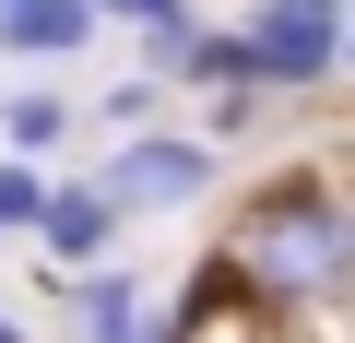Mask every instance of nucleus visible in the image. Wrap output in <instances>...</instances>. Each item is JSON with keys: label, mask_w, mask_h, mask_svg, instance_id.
Masks as SVG:
<instances>
[{"label": "nucleus", "mask_w": 355, "mask_h": 343, "mask_svg": "<svg viewBox=\"0 0 355 343\" xmlns=\"http://www.w3.org/2000/svg\"><path fill=\"white\" fill-rule=\"evenodd\" d=\"M284 319L296 308H343L355 296V190L331 178L320 154H296V166H272V178H249L237 202H225V237H214Z\"/></svg>", "instance_id": "f257e3e1"}, {"label": "nucleus", "mask_w": 355, "mask_h": 343, "mask_svg": "<svg viewBox=\"0 0 355 343\" xmlns=\"http://www.w3.org/2000/svg\"><path fill=\"white\" fill-rule=\"evenodd\" d=\"M107 202L130 213V225H178V213H202L214 190H225V142L202 130V118H166V130H130V142H107Z\"/></svg>", "instance_id": "f03ea898"}, {"label": "nucleus", "mask_w": 355, "mask_h": 343, "mask_svg": "<svg viewBox=\"0 0 355 343\" xmlns=\"http://www.w3.org/2000/svg\"><path fill=\"white\" fill-rule=\"evenodd\" d=\"M60 308V343H166V284L130 272V261H95V272H60L48 284Z\"/></svg>", "instance_id": "7ed1b4c3"}, {"label": "nucleus", "mask_w": 355, "mask_h": 343, "mask_svg": "<svg viewBox=\"0 0 355 343\" xmlns=\"http://www.w3.org/2000/svg\"><path fill=\"white\" fill-rule=\"evenodd\" d=\"M249 48H261V83L272 95H343V24L331 12H284V0H249Z\"/></svg>", "instance_id": "20e7f679"}, {"label": "nucleus", "mask_w": 355, "mask_h": 343, "mask_svg": "<svg viewBox=\"0 0 355 343\" xmlns=\"http://www.w3.org/2000/svg\"><path fill=\"white\" fill-rule=\"evenodd\" d=\"M119 237H130V213L107 202V178L83 166H60V190H48V225H36V284H60V272H95V261H119Z\"/></svg>", "instance_id": "39448f33"}, {"label": "nucleus", "mask_w": 355, "mask_h": 343, "mask_svg": "<svg viewBox=\"0 0 355 343\" xmlns=\"http://www.w3.org/2000/svg\"><path fill=\"white\" fill-rule=\"evenodd\" d=\"M119 24L95 12V0H0V60L12 71H71V60H95Z\"/></svg>", "instance_id": "423d86ee"}, {"label": "nucleus", "mask_w": 355, "mask_h": 343, "mask_svg": "<svg viewBox=\"0 0 355 343\" xmlns=\"http://www.w3.org/2000/svg\"><path fill=\"white\" fill-rule=\"evenodd\" d=\"M83 130V95L71 83H0V154H36V166H60V142Z\"/></svg>", "instance_id": "0eeeda50"}, {"label": "nucleus", "mask_w": 355, "mask_h": 343, "mask_svg": "<svg viewBox=\"0 0 355 343\" xmlns=\"http://www.w3.org/2000/svg\"><path fill=\"white\" fill-rule=\"evenodd\" d=\"M48 190H60V166H36V154H0V249H36V225H48Z\"/></svg>", "instance_id": "6e6552de"}, {"label": "nucleus", "mask_w": 355, "mask_h": 343, "mask_svg": "<svg viewBox=\"0 0 355 343\" xmlns=\"http://www.w3.org/2000/svg\"><path fill=\"white\" fill-rule=\"evenodd\" d=\"M83 118H95L107 142H130V130H166V83H154V71H119V83H95V95H83Z\"/></svg>", "instance_id": "1a4fd4ad"}, {"label": "nucleus", "mask_w": 355, "mask_h": 343, "mask_svg": "<svg viewBox=\"0 0 355 343\" xmlns=\"http://www.w3.org/2000/svg\"><path fill=\"white\" fill-rule=\"evenodd\" d=\"M225 83H261L249 24H202V48H190V95H225ZM261 95H272V83H261Z\"/></svg>", "instance_id": "9d476101"}, {"label": "nucleus", "mask_w": 355, "mask_h": 343, "mask_svg": "<svg viewBox=\"0 0 355 343\" xmlns=\"http://www.w3.org/2000/svg\"><path fill=\"white\" fill-rule=\"evenodd\" d=\"M95 12H107V24L130 36V48H142V36H190V24H214L202 0H95Z\"/></svg>", "instance_id": "9b49d317"}, {"label": "nucleus", "mask_w": 355, "mask_h": 343, "mask_svg": "<svg viewBox=\"0 0 355 343\" xmlns=\"http://www.w3.org/2000/svg\"><path fill=\"white\" fill-rule=\"evenodd\" d=\"M261 107H272L261 83H225V95H202V130H214V142H249V130H261Z\"/></svg>", "instance_id": "f8f14e48"}, {"label": "nucleus", "mask_w": 355, "mask_h": 343, "mask_svg": "<svg viewBox=\"0 0 355 343\" xmlns=\"http://www.w3.org/2000/svg\"><path fill=\"white\" fill-rule=\"evenodd\" d=\"M284 12H331V24H355V0H284Z\"/></svg>", "instance_id": "ddd939ff"}, {"label": "nucleus", "mask_w": 355, "mask_h": 343, "mask_svg": "<svg viewBox=\"0 0 355 343\" xmlns=\"http://www.w3.org/2000/svg\"><path fill=\"white\" fill-rule=\"evenodd\" d=\"M0 343H36V331H24V308H0Z\"/></svg>", "instance_id": "4468645a"}, {"label": "nucleus", "mask_w": 355, "mask_h": 343, "mask_svg": "<svg viewBox=\"0 0 355 343\" xmlns=\"http://www.w3.org/2000/svg\"><path fill=\"white\" fill-rule=\"evenodd\" d=\"M343 95H355V24H343Z\"/></svg>", "instance_id": "2eb2a0df"}]
</instances>
